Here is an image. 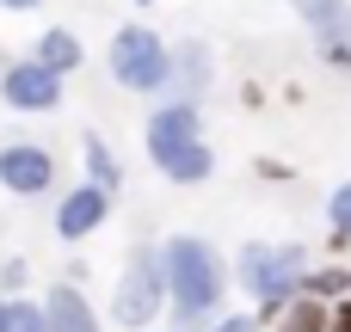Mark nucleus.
Segmentation results:
<instances>
[{
	"instance_id": "f257e3e1",
	"label": "nucleus",
	"mask_w": 351,
	"mask_h": 332,
	"mask_svg": "<svg viewBox=\"0 0 351 332\" xmlns=\"http://www.w3.org/2000/svg\"><path fill=\"white\" fill-rule=\"evenodd\" d=\"M160 271H167V314L179 332H210L222 320V296H228V265L210 240L197 234H173L160 246Z\"/></svg>"
},
{
	"instance_id": "f03ea898",
	"label": "nucleus",
	"mask_w": 351,
	"mask_h": 332,
	"mask_svg": "<svg viewBox=\"0 0 351 332\" xmlns=\"http://www.w3.org/2000/svg\"><path fill=\"white\" fill-rule=\"evenodd\" d=\"M234 277L241 290L253 296V320H278L296 296H302V277H308V253L296 240H247L241 259H234Z\"/></svg>"
},
{
	"instance_id": "7ed1b4c3",
	"label": "nucleus",
	"mask_w": 351,
	"mask_h": 332,
	"mask_svg": "<svg viewBox=\"0 0 351 332\" xmlns=\"http://www.w3.org/2000/svg\"><path fill=\"white\" fill-rule=\"evenodd\" d=\"M167 314V271H160V246H130L123 259V277H117V296H111V320L123 332H148Z\"/></svg>"
},
{
	"instance_id": "20e7f679",
	"label": "nucleus",
	"mask_w": 351,
	"mask_h": 332,
	"mask_svg": "<svg viewBox=\"0 0 351 332\" xmlns=\"http://www.w3.org/2000/svg\"><path fill=\"white\" fill-rule=\"evenodd\" d=\"M167 62H173V49L148 25L111 31V80L123 92H167Z\"/></svg>"
},
{
	"instance_id": "39448f33",
	"label": "nucleus",
	"mask_w": 351,
	"mask_h": 332,
	"mask_svg": "<svg viewBox=\"0 0 351 332\" xmlns=\"http://www.w3.org/2000/svg\"><path fill=\"white\" fill-rule=\"evenodd\" d=\"M62 92H68V80H56L49 68H37L31 55L0 68V105H6V111L37 117V111H56V105H62Z\"/></svg>"
},
{
	"instance_id": "423d86ee",
	"label": "nucleus",
	"mask_w": 351,
	"mask_h": 332,
	"mask_svg": "<svg viewBox=\"0 0 351 332\" xmlns=\"http://www.w3.org/2000/svg\"><path fill=\"white\" fill-rule=\"evenodd\" d=\"M191 142H204V111H197V105L167 99V105L142 123V148H148L154 166H167V160H173L179 148H191Z\"/></svg>"
},
{
	"instance_id": "0eeeda50",
	"label": "nucleus",
	"mask_w": 351,
	"mask_h": 332,
	"mask_svg": "<svg viewBox=\"0 0 351 332\" xmlns=\"http://www.w3.org/2000/svg\"><path fill=\"white\" fill-rule=\"evenodd\" d=\"M302 12V25L315 31V49L327 68H346L351 74V0H290Z\"/></svg>"
},
{
	"instance_id": "6e6552de",
	"label": "nucleus",
	"mask_w": 351,
	"mask_h": 332,
	"mask_svg": "<svg viewBox=\"0 0 351 332\" xmlns=\"http://www.w3.org/2000/svg\"><path fill=\"white\" fill-rule=\"evenodd\" d=\"M56 185V154L37 142H6L0 148V191L12 197H43Z\"/></svg>"
},
{
	"instance_id": "1a4fd4ad",
	"label": "nucleus",
	"mask_w": 351,
	"mask_h": 332,
	"mask_svg": "<svg viewBox=\"0 0 351 332\" xmlns=\"http://www.w3.org/2000/svg\"><path fill=\"white\" fill-rule=\"evenodd\" d=\"M210 86H216V55H210V43H204V37L173 43V62H167V92H173L179 105H197Z\"/></svg>"
},
{
	"instance_id": "9d476101",
	"label": "nucleus",
	"mask_w": 351,
	"mask_h": 332,
	"mask_svg": "<svg viewBox=\"0 0 351 332\" xmlns=\"http://www.w3.org/2000/svg\"><path fill=\"white\" fill-rule=\"evenodd\" d=\"M105 216H111V197H105L99 185H74V191H62V203H56V240H68V246L93 240V234L105 228Z\"/></svg>"
},
{
	"instance_id": "9b49d317",
	"label": "nucleus",
	"mask_w": 351,
	"mask_h": 332,
	"mask_svg": "<svg viewBox=\"0 0 351 332\" xmlns=\"http://www.w3.org/2000/svg\"><path fill=\"white\" fill-rule=\"evenodd\" d=\"M43 320H49V332H105V320L93 314V302H86L80 283H49Z\"/></svg>"
},
{
	"instance_id": "f8f14e48",
	"label": "nucleus",
	"mask_w": 351,
	"mask_h": 332,
	"mask_svg": "<svg viewBox=\"0 0 351 332\" xmlns=\"http://www.w3.org/2000/svg\"><path fill=\"white\" fill-rule=\"evenodd\" d=\"M31 62H37V68H49L56 80H68V74H80L86 49H80V37H74V31L49 25V31H37V43H31Z\"/></svg>"
},
{
	"instance_id": "ddd939ff",
	"label": "nucleus",
	"mask_w": 351,
	"mask_h": 332,
	"mask_svg": "<svg viewBox=\"0 0 351 332\" xmlns=\"http://www.w3.org/2000/svg\"><path fill=\"white\" fill-rule=\"evenodd\" d=\"M80 166H86V185H99L105 197H117V191H123V160L111 154V142H105L99 129H86V136H80Z\"/></svg>"
},
{
	"instance_id": "4468645a",
	"label": "nucleus",
	"mask_w": 351,
	"mask_h": 332,
	"mask_svg": "<svg viewBox=\"0 0 351 332\" xmlns=\"http://www.w3.org/2000/svg\"><path fill=\"white\" fill-rule=\"evenodd\" d=\"M160 173H167L173 185H204V179L216 173V154H210V142H191V148H179Z\"/></svg>"
},
{
	"instance_id": "2eb2a0df",
	"label": "nucleus",
	"mask_w": 351,
	"mask_h": 332,
	"mask_svg": "<svg viewBox=\"0 0 351 332\" xmlns=\"http://www.w3.org/2000/svg\"><path fill=\"white\" fill-rule=\"evenodd\" d=\"M327 314H333L327 302H315V296H296V302H290V308L271 320V332H327Z\"/></svg>"
},
{
	"instance_id": "dca6fc26",
	"label": "nucleus",
	"mask_w": 351,
	"mask_h": 332,
	"mask_svg": "<svg viewBox=\"0 0 351 332\" xmlns=\"http://www.w3.org/2000/svg\"><path fill=\"white\" fill-rule=\"evenodd\" d=\"M302 296H315V302H327V308L346 302V296H351V271H346V265H321V271H308V277H302Z\"/></svg>"
},
{
	"instance_id": "f3484780",
	"label": "nucleus",
	"mask_w": 351,
	"mask_h": 332,
	"mask_svg": "<svg viewBox=\"0 0 351 332\" xmlns=\"http://www.w3.org/2000/svg\"><path fill=\"white\" fill-rule=\"evenodd\" d=\"M6 332H49V320H43V302L12 296V302H6Z\"/></svg>"
},
{
	"instance_id": "a211bd4d",
	"label": "nucleus",
	"mask_w": 351,
	"mask_h": 332,
	"mask_svg": "<svg viewBox=\"0 0 351 332\" xmlns=\"http://www.w3.org/2000/svg\"><path fill=\"white\" fill-rule=\"evenodd\" d=\"M25 290H31V265H25V259H6V265H0V296L12 302V296H25Z\"/></svg>"
},
{
	"instance_id": "6ab92c4d",
	"label": "nucleus",
	"mask_w": 351,
	"mask_h": 332,
	"mask_svg": "<svg viewBox=\"0 0 351 332\" xmlns=\"http://www.w3.org/2000/svg\"><path fill=\"white\" fill-rule=\"evenodd\" d=\"M327 216H333V234H339V240H351V179L327 197Z\"/></svg>"
},
{
	"instance_id": "aec40b11",
	"label": "nucleus",
	"mask_w": 351,
	"mask_h": 332,
	"mask_svg": "<svg viewBox=\"0 0 351 332\" xmlns=\"http://www.w3.org/2000/svg\"><path fill=\"white\" fill-rule=\"evenodd\" d=\"M210 332H265V327H259L253 314H222V320H216Z\"/></svg>"
},
{
	"instance_id": "412c9836",
	"label": "nucleus",
	"mask_w": 351,
	"mask_h": 332,
	"mask_svg": "<svg viewBox=\"0 0 351 332\" xmlns=\"http://www.w3.org/2000/svg\"><path fill=\"white\" fill-rule=\"evenodd\" d=\"M327 332H351V296H346V302H333V314H327Z\"/></svg>"
},
{
	"instance_id": "4be33fe9",
	"label": "nucleus",
	"mask_w": 351,
	"mask_h": 332,
	"mask_svg": "<svg viewBox=\"0 0 351 332\" xmlns=\"http://www.w3.org/2000/svg\"><path fill=\"white\" fill-rule=\"evenodd\" d=\"M253 173H259V179H271V185H284V179H290V166H284V160H259Z\"/></svg>"
},
{
	"instance_id": "5701e85b",
	"label": "nucleus",
	"mask_w": 351,
	"mask_h": 332,
	"mask_svg": "<svg viewBox=\"0 0 351 332\" xmlns=\"http://www.w3.org/2000/svg\"><path fill=\"white\" fill-rule=\"evenodd\" d=\"M0 6H6V12H37L43 0H0Z\"/></svg>"
},
{
	"instance_id": "b1692460",
	"label": "nucleus",
	"mask_w": 351,
	"mask_h": 332,
	"mask_svg": "<svg viewBox=\"0 0 351 332\" xmlns=\"http://www.w3.org/2000/svg\"><path fill=\"white\" fill-rule=\"evenodd\" d=\"M0 332H6V296H0Z\"/></svg>"
},
{
	"instance_id": "393cba45",
	"label": "nucleus",
	"mask_w": 351,
	"mask_h": 332,
	"mask_svg": "<svg viewBox=\"0 0 351 332\" xmlns=\"http://www.w3.org/2000/svg\"><path fill=\"white\" fill-rule=\"evenodd\" d=\"M136 6H148V0H136Z\"/></svg>"
}]
</instances>
